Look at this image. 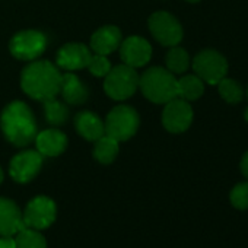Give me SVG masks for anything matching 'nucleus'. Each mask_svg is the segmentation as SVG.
<instances>
[{"label": "nucleus", "instance_id": "3", "mask_svg": "<svg viewBox=\"0 0 248 248\" xmlns=\"http://www.w3.org/2000/svg\"><path fill=\"white\" fill-rule=\"evenodd\" d=\"M142 93L155 104H167L178 96V80L164 67H151L139 78Z\"/></svg>", "mask_w": 248, "mask_h": 248}, {"label": "nucleus", "instance_id": "10", "mask_svg": "<svg viewBox=\"0 0 248 248\" xmlns=\"http://www.w3.org/2000/svg\"><path fill=\"white\" fill-rule=\"evenodd\" d=\"M193 121V108L188 101L177 96L165 104L162 111V124L170 133L186 132Z\"/></svg>", "mask_w": 248, "mask_h": 248}, {"label": "nucleus", "instance_id": "1", "mask_svg": "<svg viewBox=\"0 0 248 248\" xmlns=\"http://www.w3.org/2000/svg\"><path fill=\"white\" fill-rule=\"evenodd\" d=\"M0 126L5 138L15 146L24 148L37 138V121L31 108L22 101H14L0 115Z\"/></svg>", "mask_w": 248, "mask_h": 248}, {"label": "nucleus", "instance_id": "16", "mask_svg": "<svg viewBox=\"0 0 248 248\" xmlns=\"http://www.w3.org/2000/svg\"><path fill=\"white\" fill-rule=\"evenodd\" d=\"M37 151L43 156H59L67 146V138L63 132L56 129L43 130L35 138Z\"/></svg>", "mask_w": 248, "mask_h": 248}, {"label": "nucleus", "instance_id": "7", "mask_svg": "<svg viewBox=\"0 0 248 248\" xmlns=\"http://www.w3.org/2000/svg\"><path fill=\"white\" fill-rule=\"evenodd\" d=\"M47 47V37L35 30H27L18 32L9 44V50L14 57L24 62H32L38 59Z\"/></svg>", "mask_w": 248, "mask_h": 248}, {"label": "nucleus", "instance_id": "23", "mask_svg": "<svg viewBox=\"0 0 248 248\" xmlns=\"http://www.w3.org/2000/svg\"><path fill=\"white\" fill-rule=\"evenodd\" d=\"M15 241H16V248H47V241L44 235L32 228L19 231Z\"/></svg>", "mask_w": 248, "mask_h": 248}, {"label": "nucleus", "instance_id": "31", "mask_svg": "<svg viewBox=\"0 0 248 248\" xmlns=\"http://www.w3.org/2000/svg\"><path fill=\"white\" fill-rule=\"evenodd\" d=\"M186 2H190V3H197V2H200V0H186Z\"/></svg>", "mask_w": 248, "mask_h": 248}, {"label": "nucleus", "instance_id": "29", "mask_svg": "<svg viewBox=\"0 0 248 248\" xmlns=\"http://www.w3.org/2000/svg\"><path fill=\"white\" fill-rule=\"evenodd\" d=\"M3 181V171H2V168H0V183Z\"/></svg>", "mask_w": 248, "mask_h": 248}, {"label": "nucleus", "instance_id": "17", "mask_svg": "<svg viewBox=\"0 0 248 248\" xmlns=\"http://www.w3.org/2000/svg\"><path fill=\"white\" fill-rule=\"evenodd\" d=\"M75 127L76 132L89 142H95L105 135L104 121L92 111H80L79 114H76Z\"/></svg>", "mask_w": 248, "mask_h": 248}, {"label": "nucleus", "instance_id": "4", "mask_svg": "<svg viewBox=\"0 0 248 248\" xmlns=\"http://www.w3.org/2000/svg\"><path fill=\"white\" fill-rule=\"evenodd\" d=\"M139 75L136 69L120 64L115 67H111V70L105 75L104 80V91L105 93L115 99L123 101L135 95V92L139 88Z\"/></svg>", "mask_w": 248, "mask_h": 248}, {"label": "nucleus", "instance_id": "6", "mask_svg": "<svg viewBox=\"0 0 248 248\" xmlns=\"http://www.w3.org/2000/svg\"><path fill=\"white\" fill-rule=\"evenodd\" d=\"M193 70L209 85H217L228 72L226 59L216 50H203L193 60Z\"/></svg>", "mask_w": 248, "mask_h": 248}, {"label": "nucleus", "instance_id": "13", "mask_svg": "<svg viewBox=\"0 0 248 248\" xmlns=\"http://www.w3.org/2000/svg\"><path fill=\"white\" fill-rule=\"evenodd\" d=\"M92 57L91 50L85 44L70 43L63 46L57 53V64L64 70H79L88 66Z\"/></svg>", "mask_w": 248, "mask_h": 248}, {"label": "nucleus", "instance_id": "11", "mask_svg": "<svg viewBox=\"0 0 248 248\" xmlns=\"http://www.w3.org/2000/svg\"><path fill=\"white\" fill-rule=\"evenodd\" d=\"M41 167L43 155L38 151H24L12 158L9 165V174L16 183L25 184L37 177Z\"/></svg>", "mask_w": 248, "mask_h": 248}, {"label": "nucleus", "instance_id": "32", "mask_svg": "<svg viewBox=\"0 0 248 248\" xmlns=\"http://www.w3.org/2000/svg\"><path fill=\"white\" fill-rule=\"evenodd\" d=\"M247 96H248V89H247Z\"/></svg>", "mask_w": 248, "mask_h": 248}, {"label": "nucleus", "instance_id": "27", "mask_svg": "<svg viewBox=\"0 0 248 248\" xmlns=\"http://www.w3.org/2000/svg\"><path fill=\"white\" fill-rule=\"evenodd\" d=\"M0 248H16V241L12 235L0 236Z\"/></svg>", "mask_w": 248, "mask_h": 248}, {"label": "nucleus", "instance_id": "21", "mask_svg": "<svg viewBox=\"0 0 248 248\" xmlns=\"http://www.w3.org/2000/svg\"><path fill=\"white\" fill-rule=\"evenodd\" d=\"M165 63H167V69L171 73L183 75L184 72H187V69L190 66V56L184 48H181L178 46H174L167 53Z\"/></svg>", "mask_w": 248, "mask_h": 248}, {"label": "nucleus", "instance_id": "28", "mask_svg": "<svg viewBox=\"0 0 248 248\" xmlns=\"http://www.w3.org/2000/svg\"><path fill=\"white\" fill-rule=\"evenodd\" d=\"M239 168H241V172L242 175L248 180V152L244 154V156L241 158V164H239Z\"/></svg>", "mask_w": 248, "mask_h": 248}, {"label": "nucleus", "instance_id": "15", "mask_svg": "<svg viewBox=\"0 0 248 248\" xmlns=\"http://www.w3.org/2000/svg\"><path fill=\"white\" fill-rule=\"evenodd\" d=\"M121 44V31L114 25H105L93 32L91 38V48L95 54L107 56L115 51Z\"/></svg>", "mask_w": 248, "mask_h": 248}, {"label": "nucleus", "instance_id": "9", "mask_svg": "<svg viewBox=\"0 0 248 248\" xmlns=\"http://www.w3.org/2000/svg\"><path fill=\"white\" fill-rule=\"evenodd\" d=\"M149 30L155 40L165 47L178 46L183 40V27L168 12L159 11L149 18Z\"/></svg>", "mask_w": 248, "mask_h": 248}, {"label": "nucleus", "instance_id": "8", "mask_svg": "<svg viewBox=\"0 0 248 248\" xmlns=\"http://www.w3.org/2000/svg\"><path fill=\"white\" fill-rule=\"evenodd\" d=\"M56 215V203L47 196H37L27 204L25 212L22 213V219L28 228L41 231L50 228L54 223Z\"/></svg>", "mask_w": 248, "mask_h": 248}, {"label": "nucleus", "instance_id": "14", "mask_svg": "<svg viewBox=\"0 0 248 248\" xmlns=\"http://www.w3.org/2000/svg\"><path fill=\"white\" fill-rule=\"evenodd\" d=\"M27 228L18 204L14 200L0 197V236H14Z\"/></svg>", "mask_w": 248, "mask_h": 248}, {"label": "nucleus", "instance_id": "30", "mask_svg": "<svg viewBox=\"0 0 248 248\" xmlns=\"http://www.w3.org/2000/svg\"><path fill=\"white\" fill-rule=\"evenodd\" d=\"M244 117H245V120L248 121V108L245 109V112H244Z\"/></svg>", "mask_w": 248, "mask_h": 248}, {"label": "nucleus", "instance_id": "22", "mask_svg": "<svg viewBox=\"0 0 248 248\" xmlns=\"http://www.w3.org/2000/svg\"><path fill=\"white\" fill-rule=\"evenodd\" d=\"M44 104V114H46V120L53 124V126H62L67 121L69 117V109L64 104H62L60 101H57L56 98L47 99L43 102Z\"/></svg>", "mask_w": 248, "mask_h": 248}, {"label": "nucleus", "instance_id": "20", "mask_svg": "<svg viewBox=\"0 0 248 248\" xmlns=\"http://www.w3.org/2000/svg\"><path fill=\"white\" fill-rule=\"evenodd\" d=\"M204 92V82L197 75H187L178 79V96L186 101H196Z\"/></svg>", "mask_w": 248, "mask_h": 248}, {"label": "nucleus", "instance_id": "25", "mask_svg": "<svg viewBox=\"0 0 248 248\" xmlns=\"http://www.w3.org/2000/svg\"><path fill=\"white\" fill-rule=\"evenodd\" d=\"M229 200L232 206L238 210H247L248 209V181L238 183L229 194Z\"/></svg>", "mask_w": 248, "mask_h": 248}, {"label": "nucleus", "instance_id": "5", "mask_svg": "<svg viewBox=\"0 0 248 248\" xmlns=\"http://www.w3.org/2000/svg\"><path fill=\"white\" fill-rule=\"evenodd\" d=\"M104 124L105 135L117 139L118 142H124L136 135L140 118L135 108L129 105H117L108 112Z\"/></svg>", "mask_w": 248, "mask_h": 248}, {"label": "nucleus", "instance_id": "18", "mask_svg": "<svg viewBox=\"0 0 248 248\" xmlns=\"http://www.w3.org/2000/svg\"><path fill=\"white\" fill-rule=\"evenodd\" d=\"M60 92L69 104H83L88 99V88L75 73H63L60 80Z\"/></svg>", "mask_w": 248, "mask_h": 248}, {"label": "nucleus", "instance_id": "19", "mask_svg": "<svg viewBox=\"0 0 248 248\" xmlns=\"http://www.w3.org/2000/svg\"><path fill=\"white\" fill-rule=\"evenodd\" d=\"M118 155V140L104 135L98 140H95V148H93V156L98 162L101 164H111Z\"/></svg>", "mask_w": 248, "mask_h": 248}, {"label": "nucleus", "instance_id": "26", "mask_svg": "<svg viewBox=\"0 0 248 248\" xmlns=\"http://www.w3.org/2000/svg\"><path fill=\"white\" fill-rule=\"evenodd\" d=\"M89 72L93 75V76H98V78H105V75L111 70V63L109 60L107 59V56H102V54H95L91 57L88 66Z\"/></svg>", "mask_w": 248, "mask_h": 248}, {"label": "nucleus", "instance_id": "2", "mask_svg": "<svg viewBox=\"0 0 248 248\" xmlns=\"http://www.w3.org/2000/svg\"><path fill=\"white\" fill-rule=\"evenodd\" d=\"M60 80L62 73L53 63L47 60H37L30 63L21 75L22 91L28 96L41 102L59 95Z\"/></svg>", "mask_w": 248, "mask_h": 248}, {"label": "nucleus", "instance_id": "24", "mask_svg": "<svg viewBox=\"0 0 248 248\" xmlns=\"http://www.w3.org/2000/svg\"><path fill=\"white\" fill-rule=\"evenodd\" d=\"M217 89H219V95L228 104H238L244 98V91L241 85L233 79H228V78L220 79L217 83Z\"/></svg>", "mask_w": 248, "mask_h": 248}, {"label": "nucleus", "instance_id": "12", "mask_svg": "<svg viewBox=\"0 0 248 248\" xmlns=\"http://www.w3.org/2000/svg\"><path fill=\"white\" fill-rule=\"evenodd\" d=\"M120 57L124 64L133 69L145 66L152 57V47L148 40L133 35L120 44Z\"/></svg>", "mask_w": 248, "mask_h": 248}]
</instances>
